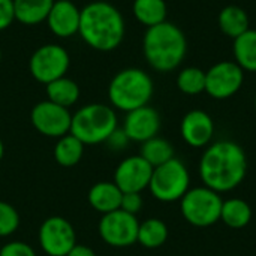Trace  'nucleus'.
<instances>
[{"instance_id":"31","label":"nucleus","mask_w":256,"mask_h":256,"mask_svg":"<svg viewBox=\"0 0 256 256\" xmlns=\"http://www.w3.org/2000/svg\"><path fill=\"white\" fill-rule=\"evenodd\" d=\"M15 20L14 0H0V30L8 28Z\"/></svg>"},{"instance_id":"14","label":"nucleus","mask_w":256,"mask_h":256,"mask_svg":"<svg viewBox=\"0 0 256 256\" xmlns=\"http://www.w3.org/2000/svg\"><path fill=\"white\" fill-rule=\"evenodd\" d=\"M160 116L159 112L150 106H141L134 111L126 112L123 122V132L126 134L129 141L135 142H146L154 136H158L160 130Z\"/></svg>"},{"instance_id":"22","label":"nucleus","mask_w":256,"mask_h":256,"mask_svg":"<svg viewBox=\"0 0 256 256\" xmlns=\"http://www.w3.org/2000/svg\"><path fill=\"white\" fill-rule=\"evenodd\" d=\"M132 10L138 22L147 28L166 21L168 15L165 0H134Z\"/></svg>"},{"instance_id":"36","label":"nucleus","mask_w":256,"mask_h":256,"mask_svg":"<svg viewBox=\"0 0 256 256\" xmlns=\"http://www.w3.org/2000/svg\"><path fill=\"white\" fill-rule=\"evenodd\" d=\"M0 60H2V50H0Z\"/></svg>"},{"instance_id":"20","label":"nucleus","mask_w":256,"mask_h":256,"mask_svg":"<svg viewBox=\"0 0 256 256\" xmlns=\"http://www.w3.org/2000/svg\"><path fill=\"white\" fill-rule=\"evenodd\" d=\"M234 62L244 72H256V30L249 28L234 39L232 44Z\"/></svg>"},{"instance_id":"29","label":"nucleus","mask_w":256,"mask_h":256,"mask_svg":"<svg viewBox=\"0 0 256 256\" xmlns=\"http://www.w3.org/2000/svg\"><path fill=\"white\" fill-rule=\"evenodd\" d=\"M0 256H36L34 249L24 242H10L0 249Z\"/></svg>"},{"instance_id":"18","label":"nucleus","mask_w":256,"mask_h":256,"mask_svg":"<svg viewBox=\"0 0 256 256\" xmlns=\"http://www.w3.org/2000/svg\"><path fill=\"white\" fill-rule=\"evenodd\" d=\"M54 0H14L15 20L26 26L46 21Z\"/></svg>"},{"instance_id":"32","label":"nucleus","mask_w":256,"mask_h":256,"mask_svg":"<svg viewBox=\"0 0 256 256\" xmlns=\"http://www.w3.org/2000/svg\"><path fill=\"white\" fill-rule=\"evenodd\" d=\"M128 136H126V134L123 132V129H117L111 136H110V140H108V142L112 146V147H116V148H120V147H124L126 144H128Z\"/></svg>"},{"instance_id":"19","label":"nucleus","mask_w":256,"mask_h":256,"mask_svg":"<svg viewBox=\"0 0 256 256\" xmlns=\"http://www.w3.org/2000/svg\"><path fill=\"white\" fill-rule=\"evenodd\" d=\"M218 24L219 28L222 30L224 34L231 38L232 40L243 34L246 30H249V15L248 12L236 4L225 6L218 16Z\"/></svg>"},{"instance_id":"25","label":"nucleus","mask_w":256,"mask_h":256,"mask_svg":"<svg viewBox=\"0 0 256 256\" xmlns=\"http://www.w3.org/2000/svg\"><path fill=\"white\" fill-rule=\"evenodd\" d=\"M46 94L48 100L69 108L76 104L80 98V87L74 80H69L66 76H62L50 84H46Z\"/></svg>"},{"instance_id":"9","label":"nucleus","mask_w":256,"mask_h":256,"mask_svg":"<svg viewBox=\"0 0 256 256\" xmlns=\"http://www.w3.org/2000/svg\"><path fill=\"white\" fill-rule=\"evenodd\" d=\"M244 82V70L231 60L214 63L206 72V93L218 100L232 98Z\"/></svg>"},{"instance_id":"23","label":"nucleus","mask_w":256,"mask_h":256,"mask_svg":"<svg viewBox=\"0 0 256 256\" xmlns=\"http://www.w3.org/2000/svg\"><path fill=\"white\" fill-rule=\"evenodd\" d=\"M84 147L86 146L76 136H74L72 134H68L57 140L54 146V160L60 166H64V168L75 166L82 159Z\"/></svg>"},{"instance_id":"2","label":"nucleus","mask_w":256,"mask_h":256,"mask_svg":"<svg viewBox=\"0 0 256 256\" xmlns=\"http://www.w3.org/2000/svg\"><path fill=\"white\" fill-rule=\"evenodd\" d=\"M126 32L120 10L108 2H93L81 9L80 30L82 40L98 51H112L120 46Z\"/></svg>"},{"instance_id":"15","label":"nucleus","mask_w":256,"mask_h":256,"mask_svg":"<svg viewBox=\"0 0 256 256\" xmlns=\"http://www.w3.org/2000/svg\"><path fill=\"white\" fill-rule=\"evenodd\" d=\"M180 135L189 147L206 148L213 141L214 122L204 110H192L182 118Z\"/></svg>"},{"instance_id":"27","label":"nucleus","mask_w":256,"mask_h":256,"mask_svg":"<svg viewBox=\"0 0 256 256\" xmlns=\"http://www.w3.org/2000/svg\"><path fill=\"white\" fill-rule=\"evenodd\" d=\"M177 88L188 94L196 96L206 92V72L196 66L183 68L177 75Z\"/></svg>"},{"instance_id":"30","label":"nucleus","mask_w":256,"mask_h":256,"mask_svg":"<svg viewBox=\"0 0 256 256\" xmlns=\"http://www.w3.org/2000/svg\"><path fill=\"white\" fill-rule=\"evenodd\" d=\"M144 206V201H142V196L141 194H136V192H129V194H123L122 196V204H120V210L126 212V213H130V214H135L141 212Z\"/></svg>"},{"instance_id":"12","label":"nucleus","mask_w":256,"mask_h":256,"mask_svg":"<svg viewBox=\"0 0 256 256\" xmlns=\"http://www.w3.org/2000/svg\"><path fill=\"white\" fill-rule=\"evenodd\" d=\"M30 122L39 134L51 138H62L70 132L72 114L69 112V108L60 106L51 100H42L33 106Z\"/></svg>"},{"instance_id":"8","label":"nucleus","mask_w":256,"mask_h":256,"mask_svg":"<svg viewBox=\"0 0 256 256\" xmlns=\"http://www.w3.org/2000/svg\"><path fill=\"white\" fill-rule=\"evenodd\" d=\"M70 64L68 51L57 44H46L39 46L30 57L28 69L32 76L42 82L50 84L66 75Z\"/></svg>"},{"instance_id":"13","label":"nucleus","mask_w":256,"mask_h":256,"mask_svg":"<svg viewBox=\"0 0 256 256\" xmlns=\"http://www.w3.org/2000/svg\"><path fill=\"white\" fill-rule=\"evenodd\" d=\"M152 174L153 166L144 158L140 154L129 156L117 165L114 172V183L123 194H141L144 189H148Z\"/></svg>"},{"instance_id":"28","label":"nucleus","mask_w":256,"mask_h":256,"mask_svg":"<svg viewBox=\"0 0 256 256\" xmlns=\"http://www.w3.org/2000/svg\"><path fill=\"white\" fill-rule=\"evenodd\" d=\"M20 226V214L14 206L0 201V238L12 236Z\"/></svg>"},{"instance_id":"5","label":"nucleus","mask_w":256,"mask_h":256,"mask_svg":"<svg viewBox=\"0 0 256 256\" xmlns=\"http://www.w3.org/2000/svg\"><path fill=\"white\" fill-rule=\"evenodd\" d=\"M116 111L104 104H90L72 116L70 132L84 146H94L110 140L117 130Z\"/></svg>"},{"instance_id":"7","label":"nucleus","mask_w":256,"mask_h":256,"mask_svg":"<svg viewBox=\"0 0 256 256\" xmlns=\"http://www.w3.org/2000/svg\"><path fill=\"white\" fill-rule=\"evenodd\" d=\"M148 189L160 202L180 201L190 189V174L188 166L183 160L172 158L166 164L153 168Z\"/></svg>"},{"instance_id":"33","label":"nucleus","mask_w":256,"mask_h":256,"mask_svg":"<svg viewBox=\"0 0 256 256\" xmlns=\"http://www.w3.org/2000/svg\"><path fill=\"white\" fill-rule=\"evenodd\" d=\"M66 256H96V252L84 244H75Z\"/></svg>"},{"instance_id":"1","label":"nucleus","mask_w":256,"mask_h":256,"mask_svg":"<svg viewBox=\"0 0 256 256\" xmlns=\"http://www.w3.org/2000/svg\"><path fill=\"white\" fill-rule=\"evenodd\" d=\"M198 172L202 186L218 194L231 192L246 178V152L240 144L231 140L212 142L201 154Z\"/></svg>"},{"instance_id":"26","label":"nucleus","mask_w":256,"mask_h":256,"mask_svg":"<svg viewBox=\"0 0 256 256\" xmlns=\"http://www.w3.org/2000/svg\"><path fill=\"white\" fill-rule=\"evenodd\" d=\"M140 156L144 158L153 168H156V166L166 164L172 158H176V153H174L172 144L168 140L154 136L141 144Z\"/></svg>"},{"instance_id":"16","label":"nucleus","mask_w":256,"mask_h":256,"mask_svg":"<svg viewBox=\"0 0 256 256\" xmlns=\"http://www.w3.org/2000/svg\"><path fill=\"white\" fill-rule=\"evenodd\" d=\"M81 10L70 0L54 2L46 22L50 30L58 38H70L80 30Z\"/></svg>"},{"instance_id":"35","label":"nucleus","mask_w":256,"mask_h":256,"mask_svg":"<svg viewBox=\"0 0 256 256\" xmlns=\"http://www.w3.org/2000/svg\"><path fill=\"white\" fill-rule=\"evenodd\" d=\"M254 105H255V110H256V94H255V100H254Z\"/></svg>"},{"instance_id":"34","label":"nucleus","mask_w":256,"mask_h":256,"mask_svg":"<svg viewBox=\"0 0 256 256\" xmlns=\"http://www.w3.org/2000/svg\"><path fill=\"white\" fill-rule=\"evenodd\" d=\"M3 154H4V146H3V142L0 140V160L3 159Z\"/></svg>"},{"instance_id":"11","label":"nucleus","mask_w":256,"mask_h":256,"mask_svg":"<svg viewBox=\"0 0 256 256\" xmlns=\"http://www.w3.org/2000/svg\"><path fill=\"white\" fill-rule=\"evenodd\" d=\"M39 244L48 256H66L76 244V234L72 224L60 216L45 219L39 228Z\"/></svg>"},{"instance_id":"21","label":"nucleus","mask_w":256,"mask_h":256,"mask_svg":"<svg viewBox=\"0 0 256 256\" xmlns=\"http://www.w3.org/2000/svg\"><path fill=\"white\" fill-rule=\"evenodd\" d=\"M220 220L232 230H242L252 220V207L242 198L224 200Z\"/></svg>"},{"instance_id":"6","label":"nucleus","mask_w":256,"mask_h":256,"mask_svg":"<svg viewBox=\"0 0 256 256\" xmlns=\"http://www.w3.org/2000/svg\"><path fill=\"white\" fill-rule=\"evenodd\" d=\"M220 194L206 188H190L180 200V212L188 224L196 228H208L220 220Z\"/></svg>"},{"instance_id":"24","label":"nucleus","mask_w":256,"mask_h":256,"mask_svg":"<svg viewBox=\"0 0 256 256\" xmlns=\"http://www.w3.org/2000/svg\"><path fill=\"white\" fill-rule=\"evenodd\" d=\"M168 240V226L164 220L158 218H150L140 224L138 238L140 243L146 249H158L164 246Z\"/></svg>"},{"instance_id":"10","label":"nucleus","mask_w":256,"mask_h":256,"mask_svg":"<svg viewBox=\"0 0 256 256\" xmlns=\"http://www.w3.org/2000/svg\"><path fill=\"white\" fill-rule=\"evenodd\" d=\"M140 222L135 214L116 210L102 214L99 222V236L111 248H129L136 243Z\"/></svg>"},{"instance_id":"17","label":"nucleus","mask_w":256,"mask_h":256,"mask_svg":"<svg viewBox=\"0 0 256 256\" xmlns=\"http://www.w3.org/2000/svg\"><path fill=\"white\" fill-rule=\"evenodd\" d=\"M123 192L114 182H99L88 190V204L93 210L106 214L120 208Z\"/></svg>"},{"instance_id":"4","label":"nucleus","mask_w":256,"mask_h":256,"mask_svg":"<svg viewBox=\"0 0 256 256\" xmlns=\"http://www.w3.org/2000/svg\"><path fill=\"white\" fill-rule=\"evenodd\" d=\"M154 92L152 76L140 68L120 70L108 86V98L114 108L129 112L148 105Z\"/></svg>"},{"instance_id":"3","label":"nucleus","mask_w":256,"mask_h":256,"mask_svg":"<svg viewBox=\"0 0 256 256\" xmlns=\"http://www.w3.org/2000/svg\"><path fill=\"white\" fill-rule=\"evenodd\" d=\"M142 52L154 70L162 74L172 72L183 63L188 54L186 34L170 21L148 27L142 39Z\"/></svg>"}]
</instances>
